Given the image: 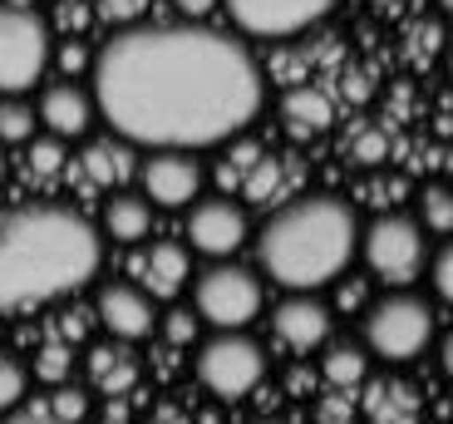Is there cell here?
I'll return each instance as SVG.
<instances>
[{
    "instance_id": "4fadbf2b",
    "label": "cell",
    "mask_w": 453,
    "mask_h": 424,
    "mask_svg": "<svg viewBox=\"0 0 453 424\" xmlns=\"http://www.w3.org/2000/svg\"><path fill=\"white\" fill-rule=\"evenodd\" d=\"M99 321L109 335L134 345V341H148V335L158 331V311H153V297L143 287H134V281H109L99 291Z\"/></svg>"
},
{
    "instance_id": "484cf974",
    "label": "cell",
    "mask_w": 453,
    "mask_h": 424,
    "mask_svg": "<svg viewBox=\"0 0 453 424\" xmlns=\"http://www.w3.org/2000/svg\"><path fill=\"white\" fill-rule=\"evenodd\" d=\"M197 311H182V306H173L168 316H163V335H168V345H193L197 341Z\"/></svg>"
},
{
    "instance_id": "7402d4cb",
    "label": "cell",
    "mask_w": 453,
    "mask_h": 424,
    "mask_svg": "<svg viewBox=\"0 0 453 424\" xmlns=\"http://www.w3.org/2000/svg\"><path fill=\"white\" fill-rule=\"evenodd\" d=\"M419 222H424V232H434V237H449V232H453V197H449V188H443V183L424 188Z\"/></svg>"
},
{
    "instance_id": "f546056e",
    "label": "cell",
    "mask_w": 453,
    "mask_h": 424,
    "mask_svg": "<svg viewBox=\"0 0 453 424\" xmlns=\"http://www.w3.org/2000/svg\"><path fill=\"white\" fill-rule=\"evenodd\" d=\"M89 0H59V11H55V25L59 30H84L89 25Z\"/></svg>"
},
{
    "instance_id": "4dcf8cb0",
    "label": "cell",
    "mask_w": 453,
    "mask_h": 424,
    "mask_svg": "<svg viewBox=\"0 0 453 424\" xmlns=\"http://www.w3.org/2000/svg\"><path fill=\"white\" fill-rule=\"evenodd\" d=\"M429 276H434V291H439V297H449V291H453V281H449V247H439V252H434Z\"/></svg>"
},
{
    "instance_id": "3957f363",
    "label": "cell",
    "mask_w": 453,
    "mask_h": 424,
    "mask_svg": "<svg viewBox=\"0 0 453 424\" xmlns=\"http://www.w3.org/2000/svg\"><path fill=\"white\" fill-rule=\"evenodd\" d=\"M360 247V222L335 193H301L266 218L257 237L261 272L286 291H320L345 276Z\"/></svg>"
},
{
    "instance_id": "44dd1931",
    "label": "cell",
    "mask_w": 453,
    "mask_h": 424,
    "mask_svg": "<svg viewBox=\"0 0 453 424\" xmlns=\"http://www.w3.org/2000/svg\"><path fill=\"white\" fill-rule=\"evenodd\" d=\"M35 104H25L20 94H5L0 99V143H25L35 134Z\"/></svg>"
},
{
    "instance_id": "2e32d148",
    "label": "cell",
    "mask_w": 453,
    "mask_h": 424,
    "mask_svg": "<svg viewBox=\"0 0 453 424\" xmlns=\"http://www.w3.org/2000/svg\"><path fill=\"white\" fill-rule=\"evenodd\" d=\"M89 380L99 385L109 400H119V395H128L134 390V380H138V360H134V351H128V341H99V345H89Z\"/></svg>"
},
{
    "instance_id": "83f0119b",
    "label": "cell",
    "mask_w": 453,
    "mask_h": 424,
    "mask_svg": "<svg viewBox=\"0 0 453 424\" xmlns=\"http://www.w3.org/2000/svg\"><path fill=\"white\" fill-rule=\"evenodd\" d=\"M50 59H55V65H59V69H65L69 80H74V74H84V69H89V65H94V55H89V50H84V45H80V40H69V45H59V50H50Z\"/></svg>"
},
{
    "instance_id": "d6986e66",
    "label": "cell",
    "mask_w": 453,
    "mask_h": 424,
    "mask_svg": "<svg viewBox=\"0 0 453 424\" xmlns=\"http://www.w3.org/2000/svg\"><path fill=\"white\" fill-rule=\"evenodd\" d=\"M281 124L291 138H311L330 124V99L320 89H291L281 99Z\"/></svg>"
},
{
    "instance_id": "5b68a950",
    "label": "cell",
    "mask_w": 453,
    "mask_h": 424,
    "mask_svg": "<svg viewBox=\"0 0 453 424\" xmlns=\"http://www.w3.org/2000/svg\"><path fill=\"white\" fill-rule=\"evenodd\" d=\"M355 252L365 257L380 281L389 287H414L429 266V242H424V222L409 218V212H380L370 227H360V247Z\"/></svg>"
},
{
    "instance_id": "8fae6325",
    "label": "cell",
    "mask_w": 453,
    "mask_h": 424,
    "mask_svg": "<svg viewBox=\"0 0 453 424\" xmlns=\"http://www.w3.org/2000/svg\"><path fill=\"white\" fill-rule=\"evenodd\" d=\"M138 178H143V197L158 207H188L203 193V163L188 149H153Z\"/></svg>"
},
{
    "instance_id": "d6a6232c",
    "label": "cell",
    "mask_w": 453,
    "mask_h": 424,
    "mask_svg": "<svg viewBox=\"0 0 453 424\" xmlns=\"http://www.w3.org/2000/svg\"><path fill=\"white\" fill-rule=\"evenodd\" d=\"M360 281H350V276H345V287H340V306H360Z\"/></svg>"
},
{
    "instance_id": "603a6c76",
    "label": "cell",
    "mask_w": 453,
    "mask_h": 424,
    "mask_svg": "<svg viewBox=\"0 0 453 424\" xmlns=\"http://www.w3.org/2000/svg\"><path fill=\"white\" fill-rule=\"evenodd\" d=\"M25 390H30V375H25V366L15 356H0V414H11L15 405L25 400Z\"/></svg>"
},
{
    "instance_id": "277c9868",
    "label": "cell",
    "mask_w": 453,
    "mask_h": 424,
    "mask_svg": "<svg viewBox=\"0 0 453 424\" xmlns=\"http://www.w3.org/2000/svg\"><path fill=\"white\" fill-rule=\"evenodd\" d=\"M360 326H365V345H370L374 356L404 366V360H419L434 345V326L439 321H434V306L419 291L395 287L374 301V306H365Z\"/></svg>"
},
{
    "instance_id": "7a4b0ae2",
    "label": "cell",
    "mask_w": 453,
    "mask_h": 424,
    "mask_svg": "<svg viewBox=\"0 0 453 424\" xmlns=\"http://www.w3.org/2000/svg\"><path fill=\"white\" fill-rule=\"evenodd\" d=\"M104 242L69 207H20L0 222V311L45 306L99 272Z\"/></svg>"
},
{
    "instance_id": "9c48e42d",
    "label": "cell",
    "mask_w": 453,
    "mask_h": 424,
    "mask_svg": "<svg viewBox=\"0 0 453 424\" xmlns=\"http://www.w3.org/2000/svg\"><path fill=\"white\" fill-rule=\"evenodd\" d=\"M217 5H226L232 25L251 40H291L326 20L335 0H217Z\"/></svg>"
},
{
    "instance_id": "5bb4252c",
    "label": "cell",
    "mask_w": 453,
    "mask_h": 424,
    "mask_svg": "<svg viewBox=\"0 0 453 424\" xmlns=\"http://www.w3.org/2000/svg\"><path fill=\"white\" fill-rule=\"evenodd\" d=\"M94 114H99V109H94V94L84 89V84H74L69 74L59 84H45V89H40V104H35V119L45 124V134L65 138V143L89 134Z\"/></svg>"
},
{
    "instance_id": "52a82bcc",
    "label": "cell",
    "mask_w": 453,
    "mask_h": 424,
    "mask_svg": "<svg viewBox=\"0 0 453 424\" xmlns=\"http://www.w3.org/2000/svg\"><path fill=\"white\" fill-rule=\"evenodd\" d=\"M261 306H266V291H261L257 272L226 262V257H212V266L197 272V281H193L197 321L217 326V331H226V326H251L261 316Z\"/></svg>"
},
{
    "instance_id": "836d02e7",
    "label": "cell",
    "mask_w": 453,
    "mask_h": 424,
    "mask_svg": "<svg viewBox=\"0 0 453 424\" xmlns=\"http://www.w3.org/2000/svg\"><path fill=\"white\" fill-rule=\"evenodd\" d=\"M370 5H374V11H385V15H395L399 5H404V0H370Z\"/></svg>"
},
{
    "instance_id": "6da1fadb",
    "label": "cell",
    "mask_w": 453,
    "mask_h": 424,
    "mask_svg": "<svg viewBox=\"0 0 453 424\" xmlns=\"http://www.w3.org/2000/svg\"><path fill=\"white\" fill-rule=\"evenodd\" d=\"M94 109L138 149H217L261 114L266 80L237 35L203 20L124 25L94 55Z\"/></svg>"
},
{
    "instance_id": "1f68e13d",
    "label": "cell",
    "mask_w": 453,
    "mask_h": 424,
    "mask_svg": "<svg viewBox=\"0 0 453 424\" xmlns=\"http://www.w3.org/2000/svg\"><path fill=\"white\" fill-rule=\"evenodd\" d=\"M173 5H178L182 20H207L217 11V0H173Z\"/></svg>"
},
{
    "instance_id": "e0dca14e",
    "label": "cell",
    "mask_w": 453,
    "mask_h": 424,
    "mask_svg": "<svg viewBox=\"0 0 453 424\" xmlns=\"http://www.w3.org/2000/svg\"><path fill=\"white\" fill-rule=\"evenodd\" d=\"M84 178L99 188H113V183H124L128 173H134V153H128V138H89L84 143Z\"/></svg>"
},
{
    "instance_id": "8992f818",
    "label": "cell",
    "mask_w": 453,
    "mask_h": 424,
    "mask_svg": "<svg viewBox=\"0 0 453 424\" xmlns=\"http://www.w3.org/2000/svg\"><path fill=\"white\" fill-rule=\"evenodd\" d=\"M197 380L217 400H247L266 380V351L247 335V326H226L197 345Z\"/></svg>"
},
{
    "instance_id": "ac0fdd59",
    "label": "cell",
    "mask_w": 453,
    "mask_h": 424,
    "mask_svg": "<svg viewBox=\"0 0 453 424\" xmlns=\"http://www.w3.org/2000/svg\"><path fill=\"white\" fill-rule=\"evenodd\" d=\"M104 227H109L113 242H143L148 227H153V207H148L143 193H119L104 207Z\"/></svg>"
},
{
    "instance_id": "f1b7e54d",
    "label": "cell",
    "mask_w": 453,
    "mask_h": 424,
    "mask_svg": "<svg viewBox=\"0 0 453 424\" xmlns=\"http://www.w3.org/2000/svg\"><path fill=\"white\" fill-rule=\"evenodd\" d=\"M40 380H50V385H59V380L69 375V351L65 345H45V351H40Z\"/></svg>"
},
{
    "instance_id": "7c38bea8",
    "label": "cell",
    "mask_w": 453,
    "mask_h": 424,
    "mask_svg": "<svg viewBox=\"0 0 453 424\" xmlns=\"http://www.w3.org/2000/svg\"><path fill=\"white\" fill-rule=\"evenodd\" d=\"M272 331L286 351L311 356V351H320V345L330 341V306L316 291H291V297L272 311Z\"/></svg>"
},
{
    "instance_id": "d4e9b609",
    "label": "cell",
    "mask_w": 453,
    "mask_h": 424,
    "mask_svg": "<svg viewBox=\"0 0 453 424\" xmlns=\"http://www.w3.org/2000/svg\"><path fill=\"white\" fill-rule=\"evenodd\" d=\"M153 0H94V15L109 25H138Z\"/></svg>"
},
{
    "instance_id": "9a60e30c",
    "label": "cell",
    "mask_w": 453,
    "mask_h": 424,
    "mask_svg": "<svg viewBox=\"0 0 453 424\" xmlns=\"http://www.w3.org/2000/svg\"><path fill=\"white\" fill-rule=\"evenodd\" d=\"M138 281L153 301H173L182 297V287L193 281V257L182 242H153L143 257H138Z\"/></svg>"
},
{
    "instance_id": "ba28073f",
    "label": "cell",
    "mask_w": 453,
    "mask_h": 424,
    "mask_svg": "<svg viewBox=\"0 0 453 424\" xmlns=\"http://www.w3.org/2000/svg\"><path fill=\"white\" fill-rule=\"evenodd\" d=\"M50 25L25 5H0V94H25L50 69Z\"/></svg>"
},
{
    "instance_id": "30bf717a",
    "label": "cell",
    "mask_w": 453,
    "mask_h": 424,
    "mask_svg": "<svg viewBox=\"0 0 453 424\" xmlns=\"http://www.w3.org/2000/svg\"><path fill=\"white\" fill-rule=\"evenodd\" d=\"M251 237L247 207L232 197H193L188 207V252L203 257H232Z\"/></svg>"
},
{
    "instance_id": "cb8c5ba5",
    "label": "cell",
    "mask_w": 453,
    "mask_h": 424,
    "mask_svg": "<svg viewBox=\"0 0 453 424\" xmlns=\"http://www.w3.org/2000/svg\"><path fill=\"white\" fill-rule=\"evenodd\" d=\"M30 143V168L40 173V178H55L59 168H65V138H55V134H45V138H25Z\"/></svg>"
},
{
    "instance_id": "4316f807",
    "label": "cell",
    "mask_w": 453,
    "mask_h": 424,
    "mask_svg": "<svg viewBox=\"0 0 453 424\" xmlns=\"http://www.w3.org/2000/svg\"><path fill=\"white\" fill-rule=\"evenodd\" d=\"M50 414H55V420H84V414H89V400H84V390H74V385H59Z\"/></svg>"
},
{
    "instance_id": "e575fe53",
    "label": "cell",
    "mask_w": 453,
    "mask_h": 424,
    "mask_svg": "<svg viewBox=\"0 0 453 424\" xmlns=\"http://www.w3.org/2000/svg\"><path fill=\"white\" fill-rule=\"evenodd\" d=\"M0 183H5V143H0Z\"/></svg>"
},
{
    "instance_id": "ffe728a7",
    "label": "cell",
    "mask_w": 453,
    "mask_h": 424,
    "mask_svg": "<svg viewBox=\"0 0 453 424\" xmlns=\"http://www.w3.org/2000/svg\"><path fill=\"white\" fill-rule=\"evenodd\" d=\"M320 370H326L330 385H345V390H350V385H360V380H365L370 360H365L360 345H330L326 360H320Z\"/></svg>"
}]
</instances>
